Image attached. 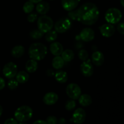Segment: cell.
Wrapping results in <instances>:
<instances>
[{"label": "cell", "instance_id": "1", "mask_svg": "<svg viewBox=\"0 0 124 124\" xmlns=\"http://www.w3.org/2000/svg\"><path fill=\"white\" fill-rule=\"evenodd\" d=\"M77 21L84 25L95 24L99 16V10L96 5L92 2H86L76 10Z\"/></svg>", "mask_w": 124, "mask_h": 124}, {"label": "cell", "instance_id": "2", "mask_svg": "<svg viewBox=\"0 0 124 124\" xmlns=\"http://www.w3.org/2000/svg\"><path fill=\"white\" fill-rule=\"evenodd\" d=\"M47 54V47L39 42L33 43L29 48V55L30 59L38 61L44 59Z\"/></svg>", "mask_w": 124, "mask_h": 124}, {"label": "cell", "instance_id": "3", "mask_svg": "<svg viewBox=\"0 0 124 124\" xmlns=\"http://www.w3.org/2000/svg\"><path fill=\"white\" fill-rule=\"evenodd\" d=\"M15 119L18 122H24L29 121L33 116V110L27 105H23L16 110L14 113Z\"/></svg>", "mask_w": 124, "mask_h": 124}, {"label": "cell", "instance_id": "4", "mask_svg": "<svg viewBox=\"0 0 124 124\" xmlns=\"http://www.w3.org/2000/svg\"><path fill=\"white\" fill-rule=\"evenodd\" d=\"M38 28L44 34L51 30L54 25L53 21L48 16L43 15L38 18Z\"/></svg>", "mask_w": 124, "mask_h": 124}, {"label": "cell", "instance_id": "5", "mask_svg": "<svg viewBox=\"0 0 124 124\" xmlns=\"http://www.w3.org/2000/svg\"><path fill=\"white\" fill-rule=\"evenodd\" d=\"M122 17L121 11L117 8H110L107 10L105 14L106 21L109 24H115L119 23Z\"/></svg>", "mask_w": 124, "mask_h": 124}, {"label": "cell", "instance_id": "6", "mask_svg": "<svg viewBox=\"0 0 124 124\" xmlns=\"http://www.w3.org/2000/svg\"><path fill=\"white\" fill-rule=\"evenodd\" d=\"M53 26H54V30L57 33H64L67 31L71 28V19H69V18L63 17L57 21Z\"/></svg>", "mask_w": 124, "mask_h": 124}, {"label": "cell", "instance_id": "7", "mask_svg": "<svg viewBox=\"0 0 124 124\" xmlns=\"http://www.w3.org/2000/svg\"><path fill=\"white\" fill-rule=\"evenodd\" d=\"M66 93L71 99H78L81 94V88L75 83H71L66 87Z\"/></svg>", "mask_w": 124, "mask_h": 124}, {"label": "cell", "instance_id": "8", "mask_svg": "<svg viewBox=\"0 0 124 124\" xmlns=\"http://www.w3.org/2000/svg\"><path fill=\"white\" fill-rule=\"evenodd\" d=\"M4 76L7 79L14 78L18 73V67L15 63L12 62L5 64L2 70Z\"/></svg>", "mask_w": 124, "mask_h": 124}, {"label": "cell", "instance_id": "9", "mask_svg": "<svg viewBox=\"0 0 124 124\" xmlns=\"http://www.w3.org/2000/svg\"><path fill=\"white\" fill-rule=\"evenodd\" d=\"M86 113L83 108H79L75 110L70 121L76 124H81L85 121Z\"/></svg>", "mask_w": 124, "mask_h": 124}, {"label": "cell", "instance_id": "10", "mask_svg": "<svg viewBox=\"0 0 124 124\" xmlns=\"http://www.w3.org/2000/svg\"><path fill=\"white\" fill-rule=\"evenodd\" d=\"M99 30L103 36L105 38H110L115 34L116 29L115 26L111 24H104L99 27Z\"/></svg>", "mask_w": 124, "mask_h": 124}, {"label": "cell", "instance_id": "11", "mask_svg": "<svg viewBox=\"0 0 124 124\" xmlns=\"http://www.w3.org/2000/svg\"><path fill=\"white\" fill-rule=\"evenodd\" d=\"M79 36L82 41L88 42L94 39L95 34L93 29L89 27H86L81 30Z\"/></svg>", "mask_w": 124, "mask_h": 124}, {"label": "cell", "instance_id": "12", "mask_svg": "<svg viewBox=\"0 0 124 124\" xmlns=\"http://www.w3.org/2000/svg\"><path fill=\"white\" fill-rule=\"evenodd\" d=\"M80 69L82 75L85 77H90L94 73V69L92 64L89 61H85L84 62L81 64Z\"/></svg>", "mask_w": 124, "mask_h": 124}, {"label": "cell", "instance_id": "13", "mask_svg": "<svg viewBox=\"0 0 124 124\" xmlns=\"http://www.w3.org/2000/svg\"><path fill=\"white\" fill-rule=\"evenodd\" d=\"M58 95L54 92H48L43 97V102L47 105H53L58 102Z\"/></svg>", "mask_w": 124, "mask_h": 124}, {"label": "cell", "instance_id": "14", "mask_svg": "<svg viewBox=\"0 0 124 124\" xmlns=\"http://www.w3.org/2000/svg\"><path fill=\"white\" fill-rule=\"evenodd\" d=\"M81 0H61L62 6L65 10L71 11L75 10L78 6Z\"/></svg>", "mask_w": 124, "mask_h": 124}, {"label": "cell", "instance_id": "15", "mask_svg": "<svg viewBox=\"0 0 124 124\" xmlns=\"http://www.w3.org/2000/svg\"><path fill=\"white\" fill-rule=\"evenodd\" d=\"M92 61L93 64L97 67H100L104 62V56L101 52L96 51L92 55Z\"/></svg>", "mask_w": 124, "mask_h": 124}, {"label": "cell", "instance_id": "16", "mask_svg": "<svg viewBox=\"0 0 124 124\" xmlns=\"http://www.w3.org/2000/svg\"><path fill=\"white\" fill-rule=\"evenodd\" d=\"M50 50L51 53L55 56H60L64 50V48H63L62 45L60 42L54 41V42H52L50 46Z\"/></svg>", "mask_w": 124, "mask_h": 124}, {"label": "cell", "instance_id": "17", "mask_svg": "<svg viewBox=\"0 0 124 124\" xmlns=\"http://www.w3.org/2000/svg\"><path fill=\"white\" fill-rule=\"evenodd\" d=\"M36 11L40 15H46L48 12L50 10L49 4L46 1H41L38 3L36 7Z\"/></svg>", "mask_w": 124, "mask_h": 124}, {"label": "cell", "instance_id": "18", "mask_svg": "<svg viewBox=\"0 0 124 124\" xmlns=\"http://www.w3.org/2000/svg\"><path fill=\"white\" fill-rule=\"evenodd\" d=\"M38 67V64L37 61L31 59L27 61L25 65L26 71H27V73H35L37 70Z\"/></svg>", "mask_w": 124, "mask_h": 124}, {"label": "cell", "instance_id": "19", "mask_svg": "<svg viewBox=\"0 0 124 124\" xmlns=\"http://www.w3.org/2000/svg\"><path fill=\"white\" fill-rule=\"evenodd\" d=\"M25 53V48L23 46H16L11 50V54L13 57L19 58L23 56Z\"/></svg>", "mask_w": 124, "mask_h": 124}, {"label": "cell", "instance_id": "20", "mask_svg": "<svg viewBox=\"0 0 124 124\" xmlns=\"http://www.w3.org/2000/svg\"><path fill=\"white\" fill-rule=\"evenodd\" d=\"M54 76L57 82L61 84L65 83L68 80L67 73L63 70H59L56 71L54 73Z\"/></svg>", "mask_w": 124, "mask_h": 124}, {"label": "cell", "instance_id": "21", "mask_svg": "<svg viewBox=\"0 0 124 124\" xmlns=\"http://www.w3.org/2000/svg\"><path fill=\"white\" fill-rule=\"evenodd\" d=\"M79 103L83 107H88L92 103V98L89 94H81L78 98Z\"/></svg>", "mask_w": 124, "mask_h": 124}, {"label": "cell", "instance_id": "22", "mask_svg": "<svg viewBox=\"0 0 124 124\" xmlns=\"http://www.w3.org/2000/svg\"><path fill=\"white\" fill-rule=\"evenodd\" d=\"M16 80L19 84H25L29 81V75L27 71H20L16 75Z\"/></svg>", "mask_w": 124, "mask_h": 124}, {"label": "cell", "instance_id": "23", "mask_svg": "<svg viewBox=\"0 0 124 124\" xmlns=\"http://www.w3.org/2000/svg\"><path fill=\"white\" fill-rule=\"evenodd\" d=\"M65 61L60 56H56L52 60V66L56 70H60L64 67Z\"/></svg>", "mask_w": 124, "mask_h": 124}, {"label": "cell", "instance_id": "24", "mask_svg": "<svg viewBox=\"0 0 124 124\" xmlns=\"http://www.w3.org/2000/svg\"><path fill=\"white\" fill-rule=\"evenodd\" d=\"M62 58L65 62H70L72 61L75 58V53L73 51L70 49H67L63 50L61 53Z\"/></svg>", "mask_w": 124, "mask_h": 124}, {"label": "cell", "instance_id": "25", "mask_svg": "<svg viewBox=\"0 0 124 124\" xmlns=\"http://www.w3.org/2000/svg\"><path fill=\"white\" fill-rule=\"evenodd\" d=\"M58 37V33L55 30H50L49 31L46 33L45 36V39L48 42H53L55 41V40Z\"/></svg>", "mask_w": 124, "mask_h": 124}, {"label": "cell", "instance_id": "26", "mask_svg": "<svg viewBox=\"0 0 124 124\" xmlns=\"http://www.w3.org/2000/svg\"><path fill=\"white\" fill-rule=\"evenodd\" d=\"M34 8H35L34 3H33V2H31V1H30L25 2L23 7V11H24L25 13H31L32 11L33 10Z\"/></svg>", "mask_w": 124, "mask_h": 124}, {"label": "cell", "instance_id": "27", "mask_svg": "<svg viewBox=\"0 0 124 124\" xmlns=\"http://www.w3.org/2000/svg\"><path fill=\"white\" fill-rule=\"evenodd\" d=\"M44 36V33L39 29H34L30 32V36L33 39H39Z\"/></svg>", "mask_w": 124, "mask_h": 124}, {"label": "cell", "instance_id": "28", "mask_svg": "<svg viewBox=\"0 0 124 124\" xmlns=\"http://www.w3.org/2000/svg\"><path fill=\"white\" fill-rule=\"evenodd\" d=\"M76 106V103L73 99H70L66 102L65 105V108L68 111H71L74 110Z\"/></svg>", "mask_w": 124, "mask_h": 124}, {"label": "cell", "instance_id": "29", "mask_svg": "<svg viewBox=\"0 0 124 124\" xmlns=\"http://www.w3.org/2000/svg\"><path fill=\"white\" fill-rule=\"evenodd\" d=\"M18 84H19V83L18 82V81L15 79L12 78L10 79L8 83H7V86H8L9 89L12 90H16L18 88Z\"/></svg>", "mask_w": 124, "mask_h": 124}, {"label": "cell", "instance_id": "30", "mask_svg": "<svg viewBox=\"0 0 124 124\" xmlns=\"http://www.w3.org/2000/svg\"><path fill=\"white\" fill-rule=\"evenodd\" d=\"M78 57L81 60L83 61H87L88 58V53L84 49L80 50L78 53Z\"/></svg>", "mask_w": 124, "mask_h": 124}, {"label": "cell", "instance_id": "31", "mask_svg": "<svg viewBox=\"0 0 124 124\" xmlns=\"http://www.w3.org/2000/svg\"><path fill=\"white\" fill-rule=\"evenodd\" d=\"M47 124H57L58 123V119L56 117L54 116H50L47 117L46 121Z\"/></svg>", "mask_w": 124, "mask_h": 124}, {"label": "cell", "instance_id": "32", "mask_svg": "<svg viewBox=\"0 0 124 124\" xmlns=\"http://www.w3.org/2000/svg\"><path fill=\"white\" fill-rule=\"evenodd\" d=\"M68 17L71 20L77 21V12L76 10H73L69 11L68 13Z\"/></svg>", "mask_w": 124, "mask_h": 124}, {"label": "cell", "instance_id": "33", "mask_svg": "<svg viewBox=\"0 0 124 124\" xmlns=\"http://www.w3.org/2000/svg\"><path fill=\"white\" fill-rule=\"evenodd\" d=\"M38 18V15L36 13H29V15L27 16V21L30 23H33L35 21H36V20Z\"/></svg>", "mask_w": 124, "mask_h": 124}, {"label": "cell", "instance_id": "34", "mask_svg": "<svg viewBox=\"0 0 124 124\" xmlns=\"http://www.w3.org/2000/svg\"><path fill=\"white\" fill-rule=\"evenodd\" d=\"M117 30L121 35H124V23H120L117 26Z\"/></svg>", "mask_w": 124, "mask_h": 124}, {"label": "cell", "instance_id": "35", "mask_svg": "<svg viewBox=\"0 0 124 124\" xmlns=\"http://www.w3.org/2000/svg\"><path fill=\"white\" fill-rule=\"evenodd\" d=\"M4 124H18V121L14 118H8L6 120Z\"/></svg>", "mask_w": 124, "mask_h": 124}, {"label": "cell", "instance_id": "36", "mask_svg": "<svg viewBox=\"0 0 124 124\" xmlns=\"http://www.w3.org/2000/svg\"><path fill=\"white\" fill-rule=\"evenodd\" d=\"M54 71L53 70H51V69H48L46 71V75L48 77H52V76H54Z\"/></svg>", "mask_w": 124, "mask_h": 124}, {"label": "cell", "instance_id": "37", "mask_svg": "<svg viewBox=\"0 0 124 124\" xmlns=\"http://www.w3.org/2000/svg\"><path fill=\"white\" fill-rule=\"evenodd\" d=\"M5 86H6V82H5L4 79L0 77V90L3 89Z\"/></svg>", "mask_w": 124, "mask_h": 124}, {"label": "cell", "instance_id": "38", "mask_svg": "<svg viewBox=\"0 0 124 124\" xmlns=\"http://www.w3.org/2000/svg\"><path fill=\"white\" fill-rule=\"evenodd\" d=\"M33 124H47L46 121H43V120H38L35 122H33Z\"/></svg>", "mask_w": 124, "mask_h": 124}, {"label": "cell", "instance_id": "39", "mask_svg": "<svg viewBox=\"0 0 124 124\" xmlns=\"http://www.w3.org/2000/svg\"><path fill=\"white\" fill-rule=\"evenodd\" d=\"M58 123H59V124H65V123H66V121H65V119L62 117V118L59 119V121H58Z\"/></svg>", "mask_w": 124, "mask_h": 124}, {"label": "cell", "instance_id": "40", "mask_svg": "<svg viewBox=\"0 0 124 124\" xmlns=\"http://www.w3.org/2000/svg\"><path fill=\"white\" fill-rule=\"evenodd\" d=\"M29 1H31V2H33L34 4H38L39 2H41V1H42V0H29Z\"/></svg>", "mask_w": 124, "mask_h": 124}, {"label": "cell", "instance_id": "41", "mask_svg": "<svg viewBox=\"0 0 124 124\" xmlns=\"http://www.w3.org/2000/svg\"><path fill=\"white\" fill-rule=\"evenodd\" d=\"M2 112H3V109H2V106H1V105H0V117H1V115H2Z\"/></svg>", "mask_w": 124, "mask_h": 124}, {"label": "cell", "instance_id": "42", "mask_svg": "<svg viewBox=\"0 0 124 124\" xmlns=\"http://www.w3.org/2000/svg\"><path fill=\"white\" fill-rule=\"evenodd\" d=\"M121 5H122V7H124V0H121Z\"/></svg>", "mask_w": 124, "mask_h": 124}, {"label": "cell", "instance_id": "43", "mask_svg": "<svg viewBox=\"0 0 124 124\" xmlns=\"http://www.w3.org/2000/svg\"><path fill=\"white\" fill-rule=\"evenodd\" d=\"M19 124H27L26 123H24V122H20Z\"/></svg>", "mask_w": 124, "mask_h": 124}, {"label": "cell", "instance_id": "44", "mask_svg": "<svg viewBox=\"0 0 124 124\" xmlns=\"http://www.w3.org/2000/svg\"><path fill=\"white\" fill-rule=\"evenodd\" d=\"M50 1H54V0H50Z\"/></svg>", "mask_w": 124, "mask_h": 124}, {"label": "cell", "instance_id": "45", "mask_svg": "<svg viewBox=\"0 0 124 124\" xmlns=\"http://www.w3.org/2000/svg\"></svg>", "mask_w": 124, "mask_h": 124}]
</instances>
